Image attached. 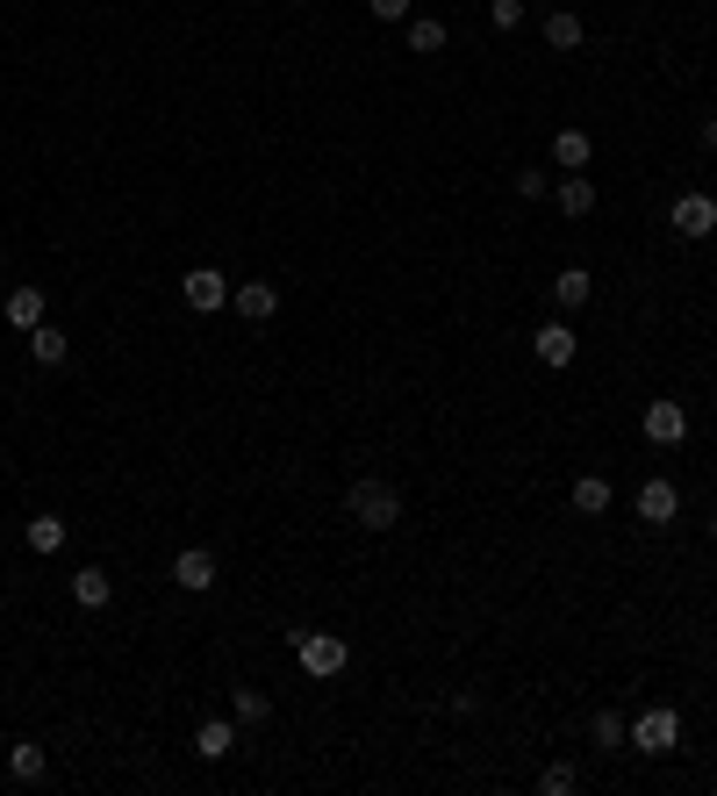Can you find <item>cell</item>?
Instances as JSON below:
<instances>
[{"mask_svg":"<svg viewBox=\"0 0 717 796\" xmlns=\"http://www.w3.org/2000/svg\"><path fill=\"white\" fill-rule=\"evenodd\" d=\"M632 746H638V754H653V761L675 754V746H682V711H667V703L638 711V717H632Z\"/></svg>","mask_w":717,"mask_h":796,"instance_id":"3","label":"cell"},{"mask_svg":"<svg viewBox=\"0 0 717 796\" xmlns=\"http://www.w3.org/2000/svg\"><path fill=\"white\" fill-rule=\"evenodd\" d=\"M553 194H560V216H588V208H596V180L588 173H567Z\"/></svg>","mask_w":717,"mask_h":796,"instance_id":"20","label":"cell"},{"mask_svg":"<svg viewBox=\"0 0 717 796\" xmlns=\"http://www.w3.org/2000/svg\"><path fill=\"white\" fill-rule=\"evenodd\" d=\"M646 438L653 446H682V438H689V409L682 402H646Z\"/></svg>","mask_w":717,"mask_h":796,"instance_id":"11","label":"cell"},{"mask_svg":"<svg viewBox=\"0 0 717 796\" xmlns=\"http://www.w3.org/2000/svg\"><path fill=\"white\" fill-rule=\"evenodd\" d=\"M287 646H295V661H301V675H316V682H330V675H345V661H352V646H345L338 632H287Z\"/></svg>","mask_w":717,"mask_h":796,"instance_id":"2","label":"cell"},{"mask_svg":"<svg viewBox=\"0 0 717 796\" xmlns=\"http://www.w3.org/2000/svg\"><path fill=\"white\" fill-rule=\"evenodd\" d=\"M488 22L495 29H524V0H488Z\"/></svg>","mask_w":717,"mask_h":796,"instance_id":"26","label":"cell"},{"mask_svg":"<svg viewBox=\"0 0 717 796\" xmlns=\"http://www.w3.org/2000/svg\"><path fill=\"white\" fill-rule=\"evenodd\" d=\"M29 553H58V545H65V517H29Z\"/></svg>","mask_w":717,"mask_h":796,"instance_id":"23","label":"cell"},{"mask_svg":"<svg viewBox=\"0 0 717 796\" xmlns=\"http://www.w3.org/2000/svg\"><path fill=\"white\" fill-rule=\"evenodd\" d=\"M173 581L187 595H208V589H216V553H208V545H187V553L173 560Z\"/></svg>","mask_w":717,"mask_h":796,"instance_id":"7","label":"cell"},{"mask_svg":"<svg viewBox=\"0 0 717 796\" xmlns=\"http://www.w3.org/2000/svg\"><path fill=\"white\" fill-rule=\"evenodd\" d=\"M180 295H187V309H194V316H208V309H231V280H223L216 266H194L187 280H180Z\"/></svg>","mask_w":717,"mask_h":796,"instance_id":"4","label":"cell"},{"mask_svg":"<svg viewBox=\"0 0 717 796\" xmlns=\"http://www.w3.org/2000/svg\"><path fill=\"white\" fill-rule=\"evenodd\" d=\"M8 775H14V789H37L43 775H51V754H43L37 739H14L8 746Z\"/></svg>","mask_w":717,"mask_h":796,"instance_id":"12","label":"cell"},{"mask_svg":"<svg viewBox=\"0 0 717 796\" xmlns=\"http://www.w3.org/2000/svg\"><path fill=\"white\" fill-rule=\"evenodd\" d=\"M588 739H596L603 754H624V746H632V725H624L617 711H596V717H588Z\"/></svg>","mask_w":717,"mask_h":796,"instance_id":"21","label":"cell"},{"mask_svg":"<svg viewBox=\"0 0 717 796\" xmlns=\"http://www.w3.org/2000/svg\"><path fill=\"white\" fill-rule=\"evenodd\" d=\"M667 223H675V237H710L717 229V202L710 194H682V202L667 208Z\"/></svg>","mask_w":717,"mask_h":796,"instance_id":"5","label":"cell"},{"mask_svg":"<svg viewBox=\"0 0 717 796\" xmlns=\"http://www.w3.org/2000/svg\"><path fill=\"white\" fill-rule=\"evenodd\" d=\"M0 316H8V324H14V330L29 338V330H37L43 316H51V302H43V287H8V302H0Z\"/></svg>","mask_w":717,"mask_h":796,"instance_id":"8","label":"cell"},{"mask_svg":"<svg viewBox=\"0 0 717 796\" xmlns=\"http://www.w3.org/2000/svg\"><path fill=\"white\" fill-rule=\"evenodd\" d=\"M29 359H37V366H65V359H72V338L51 324V316H43V324L29 330Z\"/></svg>","mask_w":717,"mask_h":796,"instance_id":"14","label":"cell"},{"mask_svg":"<svg viewBox=\"0 0 717 796\" xmlns=\"http://www.w3.org/2000/svg\"><path fill=\"white\" fill-rule=\"evenodd\" d=\"M194 754L202 761H231L237 754V717H202V725H194Z\"/></svg>","mask_w":717,"mask_h":796,"instance_id":"10","label":"cell"},{"mask_svg":"<svg viewBox=\"0 0 717 796\" xmlns=\"http://www.w3.org/2000/svg\"><path fill=\"white\" fill-rule=\"evenodd\" d=\"M574 789H582V775H574L567 761H553V768L539 775V796H574Z\"/></svg>","mask_w":717,"mask_h":796,"instance_id":"25","label":"cell"},{"mask_svg":"<svg viewBox=\"0 0 717 796\" xmlns=\"http://www.w3.org/2000/svg\"><path fill=\"white\" fill-rule=\"evenodd\" d=\"M366 8H373V22H409L417 0H366Z\"/></svg>","mask_w":717,"mask_h":796,"instance_id":"27","label":"cell"},{"mask_svg":"<svg viewBox=\"0 0 717 796\" xmlns=\"http://www.w3.org/2000/svg\"><path fill=\"white\" fill-rule=\"evenodd\" d=\"M231 309L244 316V324H266V316L280 309V287H266V280H244V287H231Z\"/></svg>","mask_w":717,"mask_h":796,"instance_id":"13","label":"cell"},{"mask_svg":"<svg viewBox=\"0 0 717 796\" xmlns=\"http://www.w3.org/2000/svg\"><path fill=\"white\" fill-rule=\"evenodd\" d=\"M231 717H237V725H266L273 696H266V688H231Z\"/></svg>","mask_w":717,"mask_h":796,"instance_id":"22","label":"cell"},{"mask_svg":"<svg viewBox=\"0 0 717 796\" xmlns=\"http://www.w3.org/2000/svg\"><path fill=\"white\" fill-rule=\"evenodd\" d=\"M588 151H596V144H588V130H560L553 136V165H560V173H588Z\"/></svg>","mask_w":717,"mask_h":796,"instance_id":"17","label":"cell"},{"mask_svg":"<svg viewBox=\"0 0 717 796\" xmlns=\"http://www.w3.org/2000/svg\"><path fill=\"white\" fill-rule=\"evenodd\" d=\"M710 539H717V517H710Z\"/></svg>","mask_w":717,"mask_h":796,"instance_id":"30","label":"cell"},{"mask_svg":"<svg viewBox=\"0 0 717 796\" xmlns=\"http://www.w3.org/2000/svg\"><path fill=\"white\" fill-rule=\"evenodd\" d=\"M582 43H588V29H582V14H574V8L545 14V51H582Z\"/></svg>","mask_w":717,"mask_h":796,"instance_id":"15","label":"cell"},{"mask_svg":"<svg viewBox=\"0 0 717 796\" xmlns=\"http://www.w3.org/2000/svg\"><path fill=\"white\" fill-rule=\"evenodd\" d=\"M409 51H417V58H438V51H445V22H438V14H409Z\"/></svg>","mask_w":717,"mask_h":796,"instance_id":"19","label":"cell"},{"mask_svg":"<svg viewBox=\"0 0 717 796\" xmlns=\"http://www.w3.org/2000/svg\"><path fill=\"white\" fill-rule=\"evenodd\" d=\"M531 351H539V366H574L582 338H574L567 324H539V330H531Z\"/></svg>","mask_w":717,"mask_h":796,"instance_id":"9","label":"cell"},{"mask_svg":"<svg viewBox=\"0 0 717 796\" xmlns=\"http://www.w3.org/2000/svg\"><path fill=\"white\" fill-rule=\"evenodd\" d=\"M574 510H582V517H603L610 510V481H603V473H582V481H574Z\"/></svg>","mask_w":717,"mask_h":796,"instance_id":"24","label":"cell"},{"mask_svg":"<svg viewBox=\"0 0 717 796\" xmlns=\"http://www.w3.org/2000/svg\"><path fill=\"white\" fill-rule=\"evenodd\" d=\"M638 517H646V524H675V517H682V488L660 481V473L638 481Z\"/></svg>","mask_w":717,"mask_h":796,"instance_id":"6","label":"cell"},{"mask_svg":"<svg viewBox=\"0 0 717 796\" xmlns=\"http://www.w3.org/2000/svg\"><path fill=\"white\" fill-rule=\"evenodd\" d=\"M704 151H717V115H704Z\"/></svg>","mask_w":717,"mask_h":796,"instance_id":"29","label":"cell"},{"mask_svg":"<svg viewBox=\"0 0 717 796\" xmlns=\"http://www.w3.org/2000/svg\"><path fill=\"white\" fill-rule=\"evenodd\" d=\"M345 517H352L359 531H395L402 524V488L395 481H352L345 488Z\"/></svg>","mask_w":717,"mask_h":796,"instance_id":"1","label":"cell"},{"mask_svg":"<svg viewBox=\"0 0 717 796\" xmlns=\"http://www.w3.org/2000/svg\"><path fill=\"white\" fill-rule=\"evenodd\" d=\"M109 595H115V581L101 574V568H80V574H72V603H80V610H109Z\"/></svg>","mask_w":717,"mask_h":796,"instance_id":"18","label":"cell"},{"mask_svg":"<svg viewBox=\"0 0 717 796\" xmlns=\"http://www.w3.org/2000/svg\"><path fill=\"white\" fill-rule=\"evenodd\" d=\"M588 295H596V287H588V266H567V273L553 280V309H560V316L588 309Z\"/></svg>","mask_w":717,"mask_h":796,"instance_id":"16","label":"cell"},{"mask_svg":"<svg viewBox=\"0 0 717 796\" xmlns=\"http://www.w3.org/2000/svg\"><path fill=\"white\" fill-rule=\"evenodd\" d=\"M510 187H516V194H524V202H545V194H553V180H545V173H516V180H510Z\"/></svg>","mask_w":717,"mask_h":796,"instance_id":"28","label":"cell"}]
</instances>
